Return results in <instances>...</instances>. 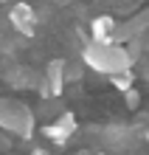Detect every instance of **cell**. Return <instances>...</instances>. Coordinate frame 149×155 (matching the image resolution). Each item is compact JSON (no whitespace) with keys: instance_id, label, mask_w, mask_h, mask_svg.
<instances>
[{"instance_id":"1","label":"cell","mask_w":149,"mask_h":155,"mask_svg":"<svg viewBox=\"0 0 149 155\" xmlns=\"http://www.w3.org/2000/svg\"><path fill=\"white\" fill-rule=\"evenodd\" d=\"M82 62L90 71H96V74L113 76L118 71H129L135 57L129 54V48H124L118 42H93V40H87L82 45Z\"/></svg>"},{"instance_id":"2","label":"cell","mask_w":149,"mask_h":155,"mask_svg":"<svg viewBox=\"0 0 149 155\" xmlns=\"http://www.w3.org/2000/svg\"><path fill=\"white\" fill-rule=\"evenodd\" d=\"M0 130L17 135V138H31L34 135V110L23 104L20 99H0Z\"/></svg>"},{"instance_id":"3","label":"cell","mask_w":149,"mask_h":155,"mask_svg":"<svg viewBox=\"0 0 149 155\" xmlns=\"http://www.w3.org/2000/svg\"><path fill=\"white\" fill-rule=\"evenodd\" d=\"M65 65H68L65 59H51L48 62L45 74L40 76V85H37V90H40L42 99H59L62 96L65 82H68V76H65Z\"/></svg>"},{"instance_id":"4","label":"cell","mask_w":149,"mask_h":155,"mask_svg":"<svg viewBox=\"0 0 149 155\" xmlns=\"http://www.w3.org/2000/svg\"><path fill=\"white\" fill-rule=\"evenodd\" d=\"M73 133H76V116L73 113H59L57 121H51V124L42 127V135L51 144H57V147H65Z\"/></svg>"},{"instance_id":"5","label":"cell","mask_w":149,"mask_h":155,"mask_svg":"<svg viewBox=\"0 0 149 155\" xmlns=\"http://www.w3.org/2000/svg\"><path fill=\"white\" fill-rule=\"evenodd\" d=\"M8 23H11V28L17 34L31 37L34 28H37V12H34V6H28V3H14L11 8H8Z\"/></svg>"},{"instance_id":"6","label":"cell","mask_w":149,"mask_h":155,"mask_svg":"<svg viewBox=\"0 0 149 155\" xmlns=\"http://www.w3.org/2000/svg\"><path fill=\"white\" fill-rule=\"evenodd\" d=\"M115 34H118V23L110 14H99L90 23V40L93 42H115Z\"/></svg>"},{"instance_id":"7","label":"cell","mask_w":149,"mask_h":155,"mask_svg":"<svg viewBox=\"0 0 149 155\" xmlns=\"http://www.w3.org/2000/svg\"><path fill=\"white\" fill-rule=\"evenodd\" d=\"M127 141H129V130H127V127H107V130H104V144H107V147L124 150Z\"/></svg>"},{"instance_id":"8","label":"cell","mask_w":149,"mask_h":155,"mask_svg":"<svg viewBox=\"0 0 149 155\" xmlns=\"http://www.w3.org/2000/svg\"><path fill=\"white\" fill-rule=\"evenodd\" d=\"M110 82H113V87H118L121 93H124V90H129L135 85V74H132V71H118V74L110 76Z\"/></svg>"},{"instance_id":"9","label":"cell","mask_w":149,"mask_h":155,"mask_svg":"<svg viewBox=\"0 0 149 155\" xmlns=\"http://www.w3.org/2000/svg\"><path fill=\"white\" fill-rule=\"evenodd\" d=\"M124 96H127V107H129V110H135V107L141 104V96H138L132 87H129V90H124Z\"/></svg>"},{"instance_id":"10","label":"cell","mask_w":149,"mask_h":155,"mask_svg":"<svg viewBox=\"0 0 149 155\" xmlns=\"http://www.w3.org/2000/svg\"><path fill=\"white\" fill-rule=\"evenodd\" d=\"M34 155H48V152H45V150H34Z\"/></svg>"},{"instance_id":"11","label":"cell","mask_w":149,"mask_h":155,"mask_svg":"<svg viewBox=\"0 0 149 155\" xmlns=\"http://www.w3.org/2000/svg\"><path fill=\"white\" fill-rule=\"evenodd\" d=\"M0 3H6V6H8V3H14V0H0Z\"/></svg>"},{"instance_id":"12","label":"cell","mask_w":149,"mask_h":155,"mask_svg":"<svg viewBox=\"0 0 149 155\" xmlns=\"http://www.w3.org/2000/svg\"><path fill=\"white\" fill-rule=\"evenodd\" d=\"M144 138H146V141H149V130H146V133H144Z\"/></svg>"},{"instance_id":"13","label":"cell","mask_w":149,"mask_h":155,"mask_svg":"<svg viewBox=\"0 0 149 155\" xmlns=\"http://www.w3.org/2000/svg\"><path fill=\"white\" fill-rule=\"evenodd\" d=\"M96 155H107V152H96Z\"/></svg>"}]
</instances>
